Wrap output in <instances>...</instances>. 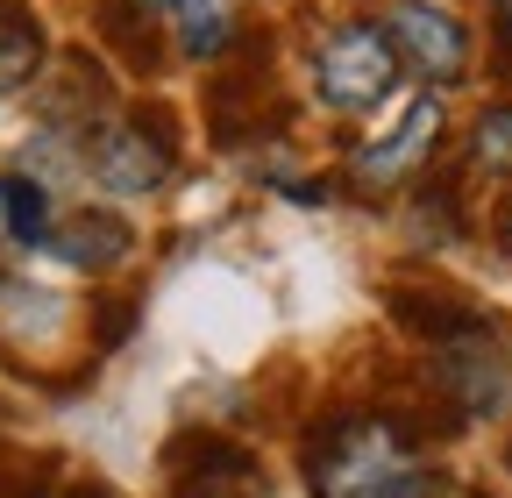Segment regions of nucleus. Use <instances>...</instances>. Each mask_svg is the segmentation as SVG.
Here are the masks:
<instances>
[{"instance_id":"f257e3e1","label":"nucleus","mask_w":512,"mask_h":498,"mask_svg":"<svg viewBox=\"0 0 512 498\" xmlns=\"http://www.w3.org/2000/svg\"><path fill=\"white\" fill-rule=\"evenodd\" d=\"M413 477H420V449L384 413H342L306 442L313 498H399Z\"/></svg>"},{"instance_id":"f03ea898","label":"nucleus","mask_w":512,"mask_h":498,"mask_svg":"<svg viewBox=\"0 0 512 498\" xmlns=\"http://www.w3.org/2000/svg\"><path fill=\"white\" fill-rule=\"evenodd\" d=\"M313 86H320V100H328L335 114L377 107L384 93L399 86V50H392V36H384L377 22L335 29L328 43H320V57H313Z\"/></svg>"},{"instance_id":"7ed1b4c3","label":"nucleus","mask_w":512,"mask_h":498,"mask_svg":"<svg viewBox=\"0 0 512 498\" xmlns=\"http://www.w3.org/2000/svg\"><path fill=\"white\" fill-rule=\"evenodd\" d=\"M86 164H93V178L107 185L114 200H150V193H164V178L178 171V143L164 136L157 114H114L107 129L93 136Z\"/></svg>"},{"instance_id":"20e7f679","label":"nucleus","mask_w":512,"mask_h":498,"mask_svg":"<svg viewBox=\"0 0 512 498\" xmlns=\"http://www.w3.org/2000/svg\"><path fill=\"white\" fill-rule=\"evenodd\" d=\"M434 370H441L448 399H456L470 420L512 413V335H505V328H491V321L463 328L456 342L434 349Z\"/></svg>"},{"instance_id":"39448f33","label":"nucleus","mask_w":512,"mask_h":498,"mask_svg":"<svg viewBox=\"0 0 512 498\" xmlns=\"http://www.w3.org/2000/svg\"><path fill=\"white\" fill-rule=\"evenodd\" d=\"M171 491L178 498H271L264 470L228 434H178L171 442Z\"/></svg>"},{"instance_id":"423d86ee","label":"nucleus","mask_w":512,"mask_h":498,"mask_svg":"<svg viewBox=\"0 0 512 498\" xmlns=\"http://www.w3.org/2000/svg\"><path fill=\"white\" fill-rule=\"evenodd\" d=\"M384 36H392V50L406 57L420 79H434V86L470 72V29L456 15H441L434 0H399L392 22H384Z\"/></svg>"},{"instance_id":"0eeeda50","label":"nucleus","mask_w":512,"mask_h":498,"mask_svg":"<svg viewBox=\"0 0 512 498\" xmlns=\"http://www.w3.org/2000/svg\"><path fill=\"white\" fill-rule=\"evenodd\" d=\"M434 143H441V100L420 93V100H406V114L392 121V136H377V143L356 150V178H363V185H406V178L434 157Z\"/></svg>"},{"instance_id":"6e6552de","label":"nucleus","mask_w":512,"mask_h":498,"mask_svg":"<svg viewBox=\"0 0 512 498\" xmlns=\"http://www.w3.org/2000/svg\"><path fill=\"white\" fill-rule=\"evenodd\" d=\"M50 257L57 264H72V271H114L128 249H136V228H128L121 214H100V207H86V214H64V221H50Z\"/></svg>"},{"instance_id":"1a4fd4ad","label":"nucleus","mask_w":512,"mask_h":498,"mask_svg":"<svg viewBox=\"0 0 512 498\" xmlns=\"http://www.w3.org/2000/svg\"><path fill=\"white\" fill-rule=\"evenodd\" d=\"M43 57H50L43 22L22 8V0H0V93H22L43 72Z\"/></svg>"},{"instance_id":"9d476101","label":"nucleus","mask_w":512,"mask_h":498,"mask_svg":"<svg viewBox=\"0 0 512 498\" xmlns=\"http://www.w3.org/2000/svg\"><path fill=\"white\" fill-rule=\"evenodd\" d=\"M392 321L406 328V335H420V342H456L463 328H477L484 314L477 306H463V299H441V292H392Z\"/></svg>"},{"instance_id":"9b49d317","label":"nucleus","mask_w":512,"mask_h":498,"mask_svg":"<svg viewBox=\"0 0 512 498\" xmlns=\"http://www.w3.org/2000/svg\"><path fill=\"white\" fill-rule=\"evenodd\" d=\"M43 235H50V193H43V178L8 171V178H0V249H29Z\"/></svg>"},{"instance_id":"f8f14e48","label":"nucleus","mask_w":512,"mask_h":498,"mask_svg":"<svg viewBox=\"0 0 512 498\" xmlns=\"http://www.w3.org/2000/svg\"><path fill=\"white\" fill-rule=\"evenodd\" d=\"M235 36V0H178V43L185 57H221Z\"/></svg>"},{"instance_id":"ddd939ff","label":"nucleus","mask_w":512,"mask_h":498,"mask_svg":"<svg viewBox=\"0 0 512 498\" xmlns=\"http://www.w3.org/2000/svg\"><path fill=\"white\" fill-rule=\"evenodd\" d=\"M470 157H477V171L512 178V100H498V107H484V114H477V129H470Z\"/></svg>"},{"instance_id":"4468645a","label":"nucleus","mask_w":512,"mask_h":498,"mask_svg":"<svg viewBox=\"0 0 512 498\" xmlns=\"http://www.w3.org/2000/svg\"><path fill=\"white\" fill-rule=\"evenodd\" d=\"M100 29H107L114 43H128V65H136V72H157V65H164V43L150 36V22H143L136 0H121V8H100Z\"/></svg>"},{"instance_id":"2eb2a0df","label":"nucleus","mask_w":512,"mask_h":498,"mask_svg":"<svg viewBox=\"0 0 512 498\" xmlns=\"http://www.w3.org/2000/svg\"><path fill=\"white\" fill-rule=\"evenodd\" d=\"M72 498H107V491H100V484H79V491H72Z\"/></svg>"},{"instance_id":"dca6fc26","label":"nucleus","mask_w":512,"mask_h":498,"mask_svg":"<svg viewBox=\"0 0 512 498\" xmlns=\"http://www.w3.org/2000/svg\"><path fill=\"white\" fill-rule=\"evenodd\" d=\"M505 36H512V0H505Z\"/></svg>"},{"instance_id":"f3484780","label":"nucleus","mask_w":512,"mask_h":498,"mask_svg":"<svg viewBox=\"0 0 512 498\" xmlns=\"http://www.w3.org/2000/svg\"><path fill=\"white\" fill-rule=\"evenodd\" d=\"M164 8H178V0H164Z\"/></svg>"},{"instance_id":"a211bd4d","label":"nucleus","mask_w":512,"mask_h":498,"mask_svg":"<svg viewBox=\"0 0 512 498\" xmlns=\"http://www.w3.org/2000/svg\"><path fill=\"white\" fill-rule=\"evenodd\" d=\"M43 498H50V491H43Z\"/></svg>"}]
</instances>
